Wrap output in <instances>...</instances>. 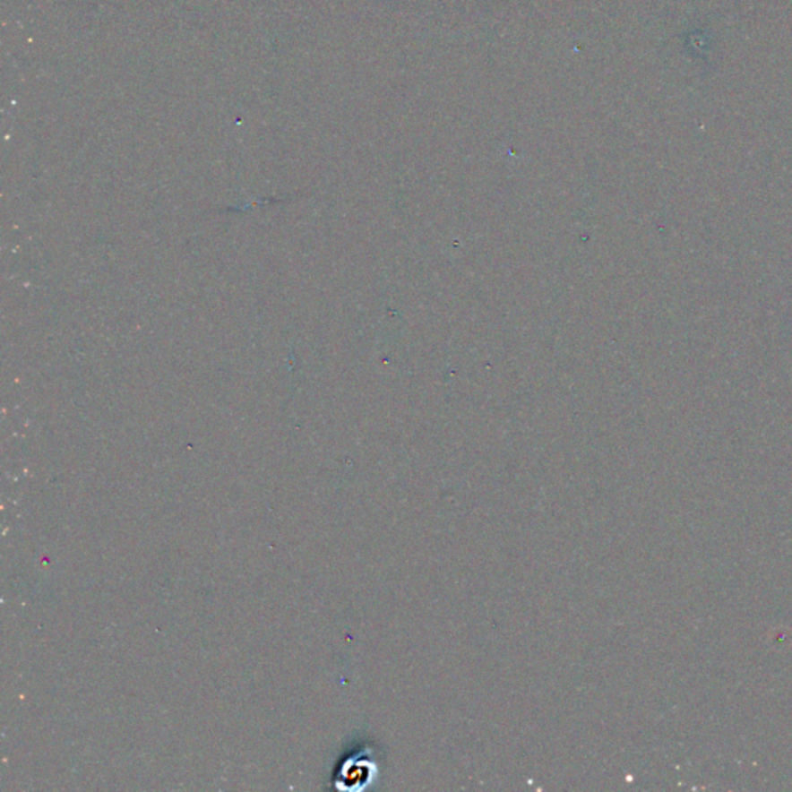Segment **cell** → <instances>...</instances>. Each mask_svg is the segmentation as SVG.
Here are the masks:
<instances>
[{
	"instance_id": "1",
	"label": "cell",
	"mask_w": 792,
	"mask_h": 792,
	"mask_svg": "<svg viewBox=\"0 0 792 792\" xmlns=\"http://www.w3.org/2000/svg\"><path fill=\"white\" fill-rule=\"evenodd\" d=\"M376 772L378 766L368 759L367 753H355L340 764L334 777V787L344 791H361L374 783Z\"/></svg>"
}]
</instances>
